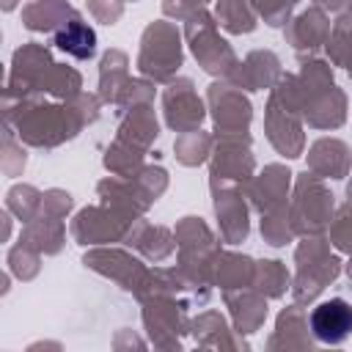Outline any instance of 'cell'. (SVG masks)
I'll return each instance as SVG.
<instances>
[{"label":"cell","instance_id":"1","mask_svg":"<svg viewBox=\"0 0 352 352\" xmlns=\"http://www.w3.org/2000/svg\"><path fill=\"white\" fill-rule=\"evenodd\" d=\"M311 327L319 341L338 344L346 336H352V308L346 300H324L311 314Z\"/></svg>","mask_w":352,"mask_h":352},{"label":"cell","instance_id":"2","mask_svg":"<svg viewBox=\"0 0 352 352\" xmlns=\"http://www.w3.org/2000/svg\"><path fill=\"white\" fill-rule=\"evenodd\" d=\"M94 41H96L94 38V30L85 28V25H80V22H72L69 28H63L58 33V47L66 50V52H72V55H77V58L91 55L94 52Z\"/></svg>","mask_w":352,"mask_h":352}]
</instances>
